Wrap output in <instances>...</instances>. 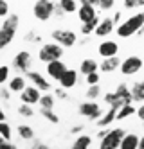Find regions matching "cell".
<instances>
[{
	"mask_svg": "<svg viewBox=\"0 0 144 149\" xmlns=\"http://www.w3.org/2000/svg\"><path fill=\"white\" fill-rule=\"evenodd\" d=\"M114 31H115V25H114V22H112V18L106 16V18H103L101 22H99V25H97L96 31H94V34L99 36V38H108L110 34L114 33Z\"/></svg>",
	"mask_w": 144,
	"mask_h": 149,
	"instance_id": "5bb4252c",
	"label": "cell"
},
{
	"mask_svg": "<svg viewBox=\"0 0 144 149\" xmlns=\"http://www.w3.org/2000/svg\"><path fill=\"white\" fill-rule=\"evenodd\" d=\"M77 77H79V72L74 70V68H67V72L61 76L60 79V84L63 90H69V88H74L77 84Z\"/></svg>",
	"mask_w": 144,
	"mask_h": 149,
	"instance_id": "2e32d148",
	"label": "cell"
},
{
	"mask_svg": "<svg viewBox=\"0 0 144 149\" xmlns=\"http://www.w3.org/2000/svg\"><path fill=\"white\" fill-rule=\"evenodd\" d=\"M137 147H139V135L135 133H126L119 146V149H137Z\"/></svg>",
	"mask_w": 144,
	"mask_h": 149,
	"instance_id": "44dd1931",
	"label": "cell"
},
{
	"mask_svg": "<svg viewBox=\"0 0 144 149\" xmlns=\"http://www.w3.org/2000/svg\"><path fill=\"white\" fill-rule=\"evenodd\" d=\"M137 149H144V135L139 136V147H137Z\"/></svg>",
	"mask_w": 144,
	"mask_h": 149,
	"instance_id": "7dc6e473",
	"label": "cell"
},
{
	"mask_svg": "<svg viewBox=\"0 0 144 149\" xmlns=\"http://www.w3.org/2000/svg\"><path fill=\"white\" fill-rule=\"evenodd\" d=\"M140 68H142V59L139 56H135V54L124 58L123 61H121V67H119V70H121L123 76H133V74H137Z\"/></svg>",
	"mask_w": 144,
	"mask_h": 149,
	"instance_id": "ba28073f",
	"label": "cell"
},
{
	"mask_svg": "<svg viewBox=\"0 0 144 149\" xmlns=\"http://www.w3.org/2000/svg\"><path fill=\"white\" fill-rule=\"evenodd\" d=\"M67 99V92H65L63 88H56V90H54V99Z\"/></svg>",
	"mask_w": 144,
	"mask_h": 149,
	"instance_id": "b9f144b4",
	"label": "cell"
},
{
	"mask_svg": "<svg viewBox=\"0 0 144 149\" xmlns=\"http://www.w3.org/2000/svg\"><path fill=\"white\" fill-rule=\"evenodd\" d=\"M135 110L137 108H133V104L121 106V108L117 110V113H115V120H124V119H128V117H131V115L135 113Z\"/></svg>",
	"mask_w": 144,
	"mask_h": 149,
	"instance_id": "cb8c5ba5",
	"label": "cell"
},
{
	"mask_svg": "<svg viewBox=\"0 0 144 149\" xmlns=\"http://www.w3.org/2000/svg\"><path fill=\"white\" fill-rule=\"evenodd\" d=\"M9 99H11V92H9L7 88H4V86H0V101L7 102Z\"/></svg>",
	"mask_w": 144,
	"mask_h": 149,
	"instance_id": "f35d334b",
	"label": "cell"
},
{
	"mask_svg": "<svg viewBox=\"0 0 144 149\" xmlns=\"http://www.w3.org/2000/svg\"><path fill=\"white\" fill-rule=\"evenodd\" d=\"M142 34H144V27H140V29H139V33H137V36H142Z\"/></svg>",
	"mask_w": 144,
	"mask_h": 149,
	"instance_id": "f907efd6",
	"label": "cell"
},
{
	"mask_svg": "<svg viewBox=\"0 0 144 149\" xmlns=\"http://www.w3.org/2000/svg\"><path fill=\"white\" fill-rule=\"evenodd\" d=\"M27 79L32 83V86H34L36 90H40V92H49L52 86H51V83L43 77V74L41 72H38V70H31V72H27Z\"/></svg>",
	"mask_w": 144,
	"mask_h": 149,
	"instance_id": "7c38bea8",
	"label": "cell"
},
{
	"mask_svg": "<svg viewBox=\"0 0 144 149\" xmlns=\"http://www.w3.org/2000/svg\"><path fill=\"white\" fill-rule=\"evenodd\" d=\"M11 65H13L15 70L22 72V74L31 72V65H32V56H31V52H27V50H20L18 54H15L13 63H11Z\"/></svg>",
	"mask_w": 144,
	"mask_h": 149,
	"instance_id": "52a82bcc",
	"label": "cell"
},
{
	"mask_svg": "<svg viewBox=\"0 0 144 149\" xmlns=\"http://www.w3.org/2000/svg\"><path fill=\"white\" fill-rule=\"evenodd\" d=\"M18 113L22 117H34V110H32V106H27V104H20L18 106Z\"/></svg>",
	"mask_w": 144,
	"mask_h": 149,
	"instance_id": "8d00e7d4",
	"label": "cell"
},
{
	"mask_svg": "<svg viewBox=\"0 0 144 149\" xmlns=\"http://www.w3.org/2000/svg\"><path fill=\"white\" fill-rule=\"evenodd\" d=\"M90 2L96 9H101V11H110L115 6V0H90Z\"/></svg>",
	"mask_w": 144,
	"mask_h": 149,
	"instance_id": "f1b7e54d",
	"label": "cell"
},
{
	"mask_svg": "<svg viewBox=\"0 0 144 149\" xmlns=\"http://www.w3.org/2000/svg\"><path fill=\"white\" fill-rule=\"evenodd\" d=\"M7 13H9V4L4 2V0H0V18L7 16Z\"/></svg>",
	"mask_w": 144,
	"mask_h": 149,
	"instance_id": "60d3db41",
	"label": "cell"
},
{
	"mask_svg": "<svg viewBox=\"0 0 144 149\" xmlns=\"http://www.w3.org/2000/svg\"><path fill=\"white\" fill-rule=\"evenodd\" d=\"M9 72L11 68L7 65H0V86H4V83L9 81Z\"/></svg>",
	"mask_w": 144,
	"mask_h": 149,
	"instance_id": "836d02e7",
	"label": "cell"
},
{
	"mask_svg": "<svg viewBox=\"0 0 144 149\" xmlns=\"http://www.w3.org/2000/svg\"><path fill=\"white\" fill-rule=\"evenodd\" d=\"M144 27V11H139L135 13L133 16L126 18L124 22H121L114 33L119 36V38H130V36H135L139 33V29Z\"/></svg>",
	"mask_w": 144,
	"mask_h": 149,
	"instance_id": "6da1fadb",
	"label": "cell"
},
{
	"mask_svg": "<svg viewBox=\"0 0 144 149\" xmlns=\"http://www.w3.org/2000/svg\"><path fill=\"white\" fill-rule=\"evenodd\" d=\"M63 56V47H60L54 41H49V43H43V47L38 50V59L41 63H52V61H60Z\"/></svg>",
	"mask_w": 144,
	"mask_h": 149,
	"instance_id": "3957f363",
	"label": "cell"
},
{
	"mask_svg": "<svg viewBox=\"0 0 144 149\" xmlns=\"http://www.w3.org/2000/svg\"><path fill=\"white\" fill-rule=\"evenodd\" d=\"M85 79H86L88 86H96V84H99V81H101V74H97V72L88 74V76H85Z\"/></svg>",
	"mask_w": 144,
	"mask_h": 149,
	"instance_id": "e575fe53",
	"label": "cell"
},
{
	"mask_svg": "<svg viewBox=\"0 0 144 149\" xmlns=\"http://www.w3.org/2000/svg\"><path fill=\"white\" fill-rule=\"evenodd\" d=\"M115 113H117V110H115V108H110L106 113H103L101 119L97 120V126H99V127H108L110 124L115 120Z\"/></svg>",
	"mask_w": 144,
	"mask_h": 149,
	"instance_id": "d4e9b609",
	"label": "cell"
},
{
	"mask_svg": "<svg viewBox=\"0 0 144 149\" xmlns=\"http://www.w3.org/2000/svg\"><path fill=\"white\" fill-rule=\"evenodd\" d=\"M99 95H101V86H99V84H96V86H88L86 88V99L88 101H96Z\"/></svg>",
	"mask_w": 144,
	"mask_h": 149,
	"instance_id": "4dcf8cb0",
	"label": "cell"
},
{
	"mask_svg": "<svg viewBox=\"0 0 144 149\" xmlns=\"http://www.w3.org/2000/svg\"><path fill=\"white\" fill-rule=\"evenodd\" d=\"M126 131L123 130V127H114V130L106 131V135L101 138V146H99V149H119L121 146V140L124 138Z\"/></svg>",
	"mask_w": 144,
	"mask_h": 149,
	"instance_id": "5b68a950",
	"label": "cell"
},
{
	"mask_svg": "<svg viewBox=\"0 0 144 149\" xmlns=\"http://www.w3.org/2000/svg\"><path fill=\"white\" fill-rule=\"evenodd\" d=\"M58 6L63 11V15H72V13L77 11V6L79 4H77L76 0H61V2H58Z\"/></svg>",
	"mask_w": 144,
	"mask_h": 149,
	"instance_id": "4316f807",
	"label": "cell"
},
{
	"mask_svg": "<svg viewBox=\"0 0 144 149\" xmlns=\"http://www.w3.org/2000/svg\"><path fill=\"white\" fill-rule=\"evenodd\" d=\"M77 111H79V115L86 117L88 120H96V122L103 117L101 106H99L97 102H92V101H88V102H81V104H79V108H77Z\"/></svg>",
	"mask_w": 144,
	"mask_h": 149,
	"instance_id": "9c48e42d",
	"label": "cell"
},
{
	"mask_svg": "<svg viewBox=\"0 0 144 149\" xmlns=\"http://www.w3.org/2000/svg\"><path fill=\"white\" fill-rule=\"evenodd\" d=\"M67 72V65L60 59V61H52L47 65V74H49V77L54 79V81H60L61 76Z\"/></svg>",
	"mask_w": 144,
	"mask_h": 149,
	"instance_id": "9a60e30c",
	"label": "cell"
},
{
	"mask_svg": "<svg viewBox=\"0 0 144 149\" xmlns=\"http://www.w3.org/2000/svg\"><path fill=\"white\" fill-rule=\"evenodd\" d=\"M83 130H85V127H83L81 124H77V126H72V127H70V133H74V135H77V133H81Z\"/></svg>",
	"mask_w": 144,
	"mask_h": 149,
	"instance_id": "f6af8a7d",
	"label": "cell"
},
{
	"mask_svg": "<svg viewBox=\"0 0 144 149\" xmlns=\"http://www.w3.org/2000/svg\"><path fill=\"white\" fill-rule=\"evenodd\" d=\"M25 40L27 41H34V43H40V41H41V38L34 34V31H29V33L25 34Z\"/></svg>",
	"mask_w": 144,
	"mask_h": 149,
	"instance_id": "ab89813d",
	"label": "cell"
},
{
	"mask_svg": "<svg viewBox=\"0 0 144 149\" xmlns=\"http://www.w3.org/2000/svg\"><path fill=\"white\" fill-rule=\"evenodd\" d=\"M76 13H77V18H79L81 24H88L94 18H97V11H96V7L92 6L90 0H81V4L77 6Z\"/></svg>",
	"mask_w": 144,
	"mask_h": 149,
	"instance_id": "30bf717a",
	"label": "cell"
},
{
	"mask_svg": "<svg viewBox=\"0 0 144 149\" xmlns=\"http://www.w3.org/2000/svg\"><path fill=\"white\" fill-rule=\"evenodd\" d=\"M16 131H18V136L24 138V140H32V138H34V130H32L29 124H20L16 127Z\"/></svg>",
	"mask_w": 144,
	"mask_h": 149,
	"instance_id": "83f0119b",
	"label": "cell"
},
{
	"mask_svg": "<svg viewBox=\"0 0 144 149\" xmlns=\"http://www.w3.org/2000/svg\"><path fill=\"white\" fill-rule=\"evenodd\" d=\"M135 113H137V117H139V120L144 124V104H140V106H139V108L135 110Z\"/></svg>",
	"mask_w": 144,
	"mask_h": 149,
	"instance_id": "7bdbcfd3",
	"label": "cell"
},
{
	"mask_svg": "<svg viewBox=\"0 0 144 149\" xmlns=\"http://www.w3.org/2000/svg\"><path fill=\"white\" fill-rule=\"evenodd\" d=\"M99 22H101L99 18H94L92 22H88V24H81V34H85V36L94 34V31H96V27L99 25Z\"/></svg>",
	"mask_w": 144,
	"mask_h": 149,
	"instance_id": "f546056e",
	"label": "cell"
},
{
	"mask_svg": "<svg viewBox=\"0 0 144 149\" xmlns=\"http://www.w3.org/2000/svg\"><path fill=\"white\" fill-rule=\"evenodd\" d=\"M114 95L117 97V101L123 104V106L133 102V99H131V93H130V86H128L126 83H119L117 88H115V92H114Z\"/></svg>",
	"mask_w": 144,
	"mask_h": 149,
	"instance_id": "e0dca14e",
	"label": "cell"
},
{
	"mask_svg": "<svg viewBox=\"0 0 144 149\" xmlns=\"http://www.w3.org/2000/svg\"><path fill=\"white\" fill-rule=\"evenodd\" d=\"M0 149H18V147H16V144L9 142V140H4V138L0 136Z\"/></svg>",
	"mask_w": 144,
	"mask_h": 149,
	"instance_id": "74e56055",
	"label": "cell"
},
{
	"mask_svg": "<svg viewBox=\"0 0 144 149\" xmlns=\"http://www.w3.org/2000/svg\"><path fill=\"white\" fill-rule=\"evenodd\" d=\"M105 135H106V131H99V133H97V136H99V138H103Z\"/></svg>",
	"mask_w": 144,
	"mask_h": 149,
	"instance_id": "681fc988",
	"label": "cell"
},
{
	"mask_svg": "<svg viewBox=\"0 0 144 149\" xmlns=\"http://www.w3.org/2000/svg\"><path fill=\"white\" fill-rule=\"evenodd\" d=\"M18 24H20V16L16 13L4 18L2 25H0V50H4L15 40L16 31H18Z\"/></svg>",
	"mask_w": 144,
	"mask_h": 149,
	"instance_id": "7a4b0ae2",
	"label": "cell"
},
{
	"mask_svg": "<svg viewBox=\"0 0 144 149\" xmlns=\"http://www.w3.org/2000/svg\"><path fill=\"white\" fill-rule=\"evenodd\" d=\"M124 9H137V7H144V0H124L123 2Z\"/></svg>",
	"mask_w": 144,
	"mask_h": 149,
	"instance_id": "d590c367",
	"label": "cell"
},
{
	"mask_svg": "<svg viewBox=\"0 0 144 149\" xmlns=\"http://www.w3.org/2000/svg\"><path fill=\"white\" fill-rule=\"evenodd\" d=\"M130 93H131V99H133V102H142V104H144V79L135 81L133 84H131Z\"/></svg>",
	"mask_w": 144,
	"mask_h": 149,
	"instance_id": "d6986e66",
	"label": "cell"
},
{
	"mask_svg": "<svg viewBox=\"0 0 144 149\" xmlns=\"http://www.w3.org/2000/svg\"><path fill=\"white\" fill-rule=\"evenodd\" d=\"M0 122H6V111L0 108Z\"/></svg>",
	"mask_w": 144,
	"mask_h": 149,
	"instance_id": "c3c4849f",
	"label": "cell"
},
{
	"mask_svg": "<svg viewBox=\"0 0 144 149\" xmlns=\"http://www.w3.org/2000/svg\"><path fill=\"white\" fill-rule=\"evenodd\" d=\"M34 149H49V146H45V144H41V142H36Z\"/></svg>",
	"mask_w": 144,
	"mask_h": 149,
	"instance_id": "bcb514c9",
	"label": "cell"
},
{
	"mask_svg": "<svg viewBox=\"0 0 144 149\" xmlns=\"http://www.w3.org/2000/svg\"><path fill=\"white\" fill-rule=\"evenodd\" d=\"M27 86V83H25V77H22V76H15V77H11L7 81V90L11 93H22L24 92V88Z\"/></svg>",
	"mask_w": 144,
	"mask_h": 149,
	"instance_id": "ac0fdd59",
	"label": "cell"
},
{
	"mask_svg": "<svg viewBox=\"0 0 144 149\" xmlns=\"http://www.w3.org/2000/svg\"><path fill=\"white\" fill-rule=\"evenodd\" d=\"M99 65H97V61L92 59V58H86L81 61V65H79V74H83V76H88V74H94L97 72Z\"/></svg>",
	"mask_w": 144,
	"mask_h": 149,
	"instance_id": "7402d4cb",
	"label": "cell"
},
{
	"mask_svg": "<svg viewBox=\"0 0 144 149\" xmlns=\"http://www.w3.org/2000/svg\"><path fill=\"white\" fill-rule=\"evenodd\" d=\"M121 61H123V59H121L119 56H115V58H108V59H103V61H101V72L110 74V72L119 70Z\"/></svg>",
	"mask_w": 144,
	"mask_h": 149,
	"instance_id": "ffe728a7",
	"label": "cell"
},
{
	"mask_svg": "<svg viewBox=\"0 0 144 149\" xmlns=\"http://www.w3.org/2000/svg\"><path fill=\"white\" fill-rule=\"evenodd\" d=\"M40 97H41V93H40V90H36L34 86H25L24 92L20 93L22 104H27V106L38 104V102H40Z\"/></svg>",
	"mask_w": 144,
	"mask_h": 149,
	"instance_id": "4fadbf2b",
	"label": "cell"
},
{
	"mask_svg": "<svg viewBox=\"0 0 144 149\" xmlns=\"http://www.w3.org/2000/svg\"><path fill=\"white\" fill-rule=\"evenodd\" d=\"M40 113H41V117H45V119L49 122H52V124H58L60 122V117L54 113V110H40Z\"/></svg>",
	"mask_w": 144,
	"mask_h": 149,
	"instance_id": "d6a6232c",
	"label": "cell"
},
{
	"mask_svg": "<svg viewBox=\"0 0 144 149\" xmlns=\"http://www.w3.org/2000/svg\"><path fill=\"white\" fill-rule=\"evenodd\" d=\"M92 146V136H88V135H79L76 138V140L72 142L70 149H88Z\"/></svg>",
	"mask_w": 144,
	"mask_h": 149,
	"instance_id": "603a6c76",
	"label": "cell"
},
{
	"mask_svg": "<svg viewBox=\"0 0 144 149\" xmlns=\"http://www.w3.org/2000/svg\"><path fill=\"white\" fill-rule=\"evenodd\" d=\"M40 110H54V106H56V99H54V95L51 93H43L40 97Z\"/></svg>",
	"mask_w": 144,
	"mask_h": 149,
	"instance_id": "484cf974",
	"label": "cell"
},
{
	"mask_svg": "<svg viewBox=\"0 0 144 149\" xmlns=\"http://www.w3.org/2000/svg\"><path fill=\"white\" fill-rule=\"evenodd\" d=\"M0 136L4 138V140H9L11 142V136H13V130H11V126L7 122H0Z\"/></svg>",
	"mask_w": 144,
	"mask_h": 149,
	"instance_id": "1f68e13d",
	"label": "cell"
},
{
	"mask_svg": "<svg viewBox=\"0 0 144 149\" xmlns=\"http://www.w3.org/2000/svg\"><path fill=\"white\" fill-rule=\"evenodd\" d=\"M51 36H52L54 43H58L63 49L65 47H74L77 43V34L70 29H54L51 33Z\"/></svg>",
	"mask_w": 144,
	"mask_h": 149,
	"instance_id": "277c9868",
	"label": "cell"
},
{
	"mask_svg": "<svg viewBox=\"0 0 144 149\" xmlns=\"http://www.w3.org/2000/svg\"><path fill=\"white\" fill-rule=\"evenodd\" d=\"M121 16H123V13H121V11H115L114 16H110V18H112V22H114V25H119L121 24Z\"/></svg>",
	"mask_w": 144,
	"mask_h": 149,
	"instance_id": "ee69618b",
	"label": "cell"
},
{
	"mask_svg": "<svg viewBox=\"0 0 144 149\" xmlns=\"http://www.w3.org/2000/svg\"><path fill=\"white\" fill-rule=\"evenodd\" d=\"M97 52H99V56L108 59V58H115L119 54V43L115 40H103L101 43H99L97 47Z\"/></svg>",
	"mask_w": 144,
	"mask_h": 149,
	"instance_id": "8fae6325",
	"label": "cell"
},
{
	"mask_svg": "<svg viewBox=\"0 0 144 149\" xmlns=\"http://www.w3.org/2000/svg\"><path fill=\"white\" fill-rule=\"evenodd\" d=\"M54 6L56 4L51 2V0H38V2H34V6H32V15H34L36 20H40V22H47L54 15Z\"/></svg>",
	"mask_w": 144,
	"mask_h": 149,
	"instance_id": "8992f818",
	"label": "cell"
}]
</instances>
